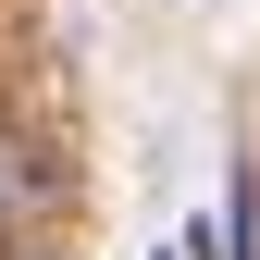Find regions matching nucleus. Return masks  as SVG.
<instances>
[{
  "mask_svg": "<svg viewBox=\"0 0 260 260\" xmlns=\"http://www.w3.org/2000/svg\"><path fill=\"white\" fill-rule=\"evenodd\" d=\"M38 211H50V174H38V149H25L13 124H0V248H13Z\"/></svg>",
  "mask_w": 260,
  "mask_h": 260,
  "instance_id": "nucleus-1",
  "label": "nucleus"
}]
</instances>
